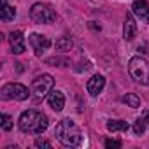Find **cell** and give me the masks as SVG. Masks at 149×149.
<instances>
[{
    "instance_id": "cell-6",
    "label": "cell",
    "mask_w": 149,
    "mask_h": 149,
    "mask_svg": "<svg viewBox=\"0 0 149 149\" xmlns=\"http://www.w3.org/2000/svg\"><path fill=\"white\" fill-rule=\"evenodd\" d=\"M32 91H28V88L21 83H9L0 90V98L2 100H26L28 95Z\"/></svg>"
},
{
    "instance_id": "cell-3",
    "label": "cell",
    "mask_w": 149,
    "mask_h": 149,
    "mask_svg": "<svg viewBox=\"0 0 149 149\" xmlns=\"http://www.w3.org/2000/svg\"><path fill=\"white\" fill-rule=\"evenodd\" d=\"M128 72L135 83L149 86V63L140 58V56H133L128 61Z\"/></svg>"
},
{
    "instance_id": "cell-11",
    "label": "cell",
    "mask_w": 149,
    "mask_h": 149,
    "mask_svg": "<svg viewBox=\"0 0 149 149\" xmlns=\"http://www.w3.org/2000/svg\"><path fill=\"white\" fill-rule=\"evenodd\" d=\"M135 35H137V23H135L132 14H126L125 25H123V39L125 40H133Z\"/></svg>"
},
{
    "instance_id": "cell-20",
    "label": "cell",
    "mask_w": 149,
    "mask_h": 149,
    "mask_svg": "<svg viewBox=\"0 0 149 149\" xmlns=\"http://www.w3.org/2000/svg\"><path fill=\"white\" fill-rule=\"evenodd\" d=\"M35 147H44V149H51V142L46 139H35Z\"/></svg>"
},
{
    "instance_id": "cell-9",
    "label": "cell",
    "mask_w": 149,
    "mask_h": 149,
    "mask_svg": "<svg viewBox=\"0 0 149 149\" xmlns=\"http://www.w3.org/2000/svg\"><path fill=\"white\" fill-rule=\"evenodd\" d=\"M104 86H105V79H104V76H100V74H97V76H93L91 79H88V84H86L88 93L91 97H97L98 93H102Z\"/></svg>"
},
{
    "instance_id": "cell-14",
    "label": "cell",
    "mask_w": 149,
    "mask_h": 149,
    "mask_svg": "<svg viewBox=\"0 0 149 149\" xmlns=\"http://www.w3.org/2000/svg\"><path fill=\"white\" fill-rule=\"evenodd\" d=\"M107 130L109 132H128V123L126 121H121V119H112V121H107Z\"/></svg>"
},
{
    "instance_id": "cell-4",
    "label": "cell",
    "mask_w": 149,
    "mask_h": 149,
    "mask_svg": "<svg viewBox=\"0 0 149 149\" xmlns=\"http://www.w3.org/2000/svg\"><path fill=\"white\" fill-rule=\"evenodd\" d=\"M30 18H32L35 23H39V25H47V23H53V21L56 19V13H54V9H53L49 4L39 2V4H33V6H32V9H30Z\"/></svg>"
},
{
    "instance_id": "cell-12",
    "label": "cell",
    "mask_w": 149,
    "mask_h": 149,
    "mask_svg": "<svg viewBox=\"0 0 149 149\" xmlns=\"http://www.w3.org/2000/svg\"><path fill=\"white\" fill-rule=\"evenodd\" d=\"M132 11L135 16H139L140 19H144L149 25V6H147L146 0H135L133 6H132Z\"/></svg>"
},
{
    "instance_id": "cell-21",
    "label": "cell",
    "mask_w": 149,
    "mask_h": 149,
    "mask_svg": "<svg viewBox=\"0 0 149 149\" xmlns=\"http://www.w3.org/2000/svg\"><path fill=\"white\" fill-rule=\"evenodd\" d=\"M105 147H107V149H118V147H121V142H119V140L107 139V140H105Z\"/></svg>"
},
{
    "instance_id": "cell-5",
    "label": "cell",
    "mask_w": 149,
    "mask_h": 149,
    "mask_svg": "<svg viewBox=\"0 0 149 149\" xmlns=\"http://www.w3.org/2000/svg\"><path fill=\"white\" fill-rule=\"evenodd\" d=\"M53 86H54V79L49 74H42V76H37L33 81H32V95L37 98V100H42L44 97H47V93L53 91Z\"/></svg>"
},
{
    "instance_id": "cell-10",
    "label": "cell",
    "mask_w": 149,
    "mask_h": 149,
    "mask_svg": "<svg viewBox=\"0 0 149 149\" xmlns=\"http://www.w3.org/2000/svg\"><path fill=\"white\" fill-rule=\"evenodd\" d=\"M47 104H49V107H51L53 111L60 112V111L65 107V95H63L61 91H58V90H53V91L49 93V97H47Z\"/></svg>"
},
{
    "instance_id": "cell-15",
    "label": "cell",
    "mask_w": 149,
    "mask_h": 149,
    "mask_svg": "<svg viewBox=\"0 0 149 149\" xmlns=\"http://www.w3.org/2000/svg\"><path fill=\"white\" fill-rule=\"evenodd\" d=\"M72 46H74V42H72L70 37H60V39L54 42V47H56L58 51H70Z\"/></svg>"
},
{
    "instance_id": "cell-19",
    "label": "cell",
    "mask_w": 149,
    "mask_h": 149,
    "mask_svg": "<svg viewBox=\"0 0 149 149\" xmlns=\"http://www.w3.org/2000/svg\"><path fill=\"white\" fill-rule=\"evenodd\" d=\"M0 119H2V128H4L6 132H9V130L13 128V119H11V116L2 114V116H0Z\"/></svg>"
},
{
    "instance_id": "cell-18",
    "label": "cell",
    "mask_w": 149,
    "mask_h": 149,
    "mask_svg": "<svg viewBox=\"0 0 149 149\" xmlns=\"http://www.w3.org/2000/svg\"><path fill=\"white\" fill-rule=\"evenodd\" d=\"M146 130V118H137L133 123V133L135 135H142Z\"/></svg>"
},
{
    "instance_id": "cell-8",
    "label": "cell",
    "mask_w": 149,
    "mask_h": 149,
    "mask_svg": "<svg viewBox=\"0 0 149 149\" xmlns=\"http://www.w3.org/2000/svg\"><path fill=\"white\" fill-rule=\"evenodd\" d=\"M9 42H11V47H13V53L14 54H21L25 53V37L19 30H14L9 33Z\"/></svg>"
},
{
    "instance_id": "cell-1",
    "label": "cell",
    "mask_w": 149,
    "mask_h": 149,
    "mask_svg": "<svg viewBox=\"0 0 149 149\" xmlns=\"http://www.w3.org/2000/svg\"><path fill=\"white\" fill-rule=\"evenodd\" d=\"M54 135L67 147H79L84 142V137H83L81 128L74 123L72 119H61L56 125V128H54Z\"/></svg>"
},
{
    "instance_id": "cell-16",
    "label": "cell",
    "mask_w": 149,
    "mask_h": 149,
    "mask_svg": "<svg viewBox=\"0 0 149 149\" xmlns=\"http://www.w3.org/2000/svg\"><path fill=\"white\" fill-rule=\"evenodd\" d=\"M123 102H125L128 107H132V109L140 107V98H139L135 93H126V95L123 97Z\"/></svg>"
},
{
    "instance_id": "cell-7",
    "label": "cell",
    "mask_w": 149,
    "mask_h": 149,
    "mask_svg": "<svg viewBox=\"0 0 149 149\" xmlns=\"http://www.w3.org/2000/svg\"><path fill=\"white\" fill-rule=\"evenodd\" d=\"M28 40H30V46L33 47V51H35L37 56H42V53L51 46V40L46 35H39V33H32Z\"/></svg>"
},
{
    "instance_id": "cell-13",
    "label": "cell",
    "mask_w": 149,
    "mask_h": 149,
    "mask_svg": "<svg viewBox=\"0 0 149 149\" xmlns=\"http://www.w3.org/2000/svg\"><path fill=\"white\" fill-rule=\"evenodd\" d=\"M0 18L2 21H13L16 18V9L7 6V0H2V9H0Z\"/></svg>"
},
{
    "instance_id": "cell-17",
    "label": "cell",
    "mask_w": 149,
    "mask_h": 149,
    "mask_svg": "<svg viewBox=\"0 0 149 149\" xmlns=\"http://www.w3.org/2000/svg\"><path fill=\"white\" fill-rule=\"evenodd\" d=\"M47 65H58V67H68L70 65V60L68 58H60V56H53V58H47L46 60Z\"/></svg>"
},
{
    "instance_id": "cell-2",
    "label": "cell",
    "mask_w": 149,
    "mask_h": 149,
    "mask_svg": "<svg viewBox=\"0 0 149 149\" xmlns=\"http://www.w3.org/2000/svg\"><path fill=\"white\" fill-rule=\"evenodd\" d=\"M18 125H19V130L25 133H42V132H46L49 121L42 112L28 109V111L21 112Z\"/></svg>"
}]
</instances>
